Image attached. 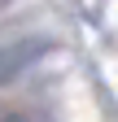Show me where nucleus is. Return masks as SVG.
I'll return each mask as SVG.
<instances>
[{"instance_id": "f03ea898", "label": "nucleus", "mask_w": 118, "mask_h": 122, "mask_svg": "<svg viewBox=\"0 0 118 122\" xmlns=\"http://www.w3.org/2000/svg\"><path fill=\"white\" fill-rule=\"evenodd\" d=\"M0 5H5V0H0Z\"/></svg>"}, {"instance_id": "f257e3e1", "label": "nucleus", "mask_w": 118, "mask_h": 122, "mask_svg": "<svg viewBox=\"0 0 118 122\" xmlns=\"http://www.w3.org/2000/svg\"><path fill=\"white\" fill-rule=\"evenodd\" d=\"M0 122H26V118H0Z\"/></svg>"}]
</instances>
